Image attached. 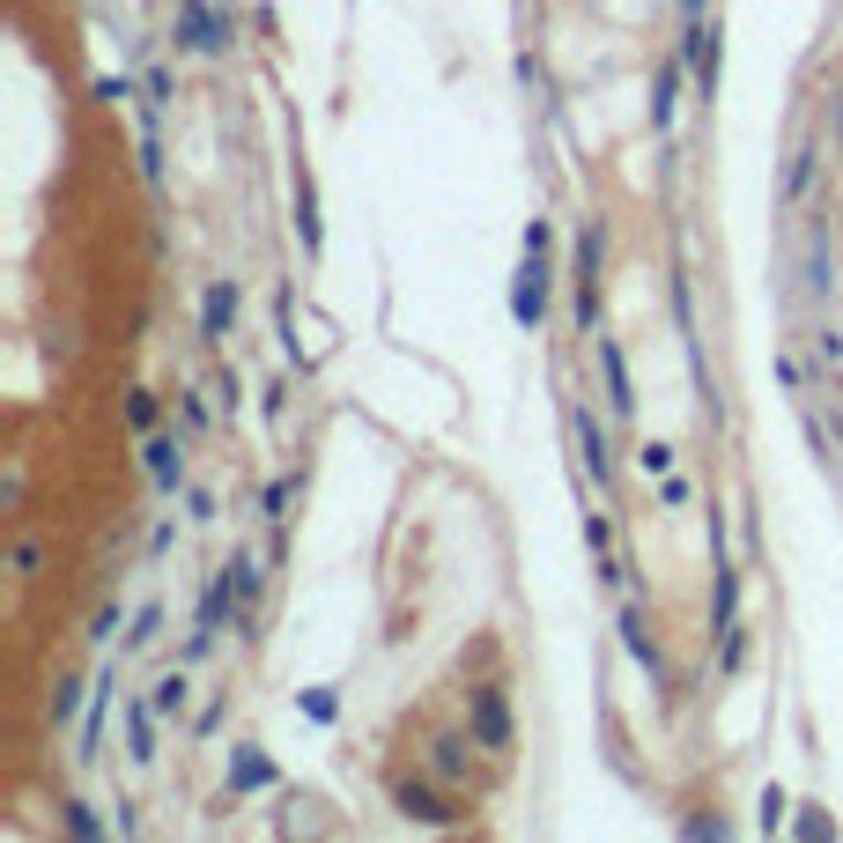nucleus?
<instances>
[{
	"label": "nucleus",
	"instance_id": "nucleus-5",
	"mask_svg": "<svg viewBox=\"0 0 843 843\" xmlns=\"http://www.w3.org/2000/svg\"><path fill=\"white\" fill-rule=\"evenodd\" d=\"M237 303H245V289L237 281H207V297H200V341L223 348L230 326H237Z\"/></svg>",
	"mask_w": 843,
	"mask_h": 843
},
{
	"label": "nucleus",
	"instance_id": "nucleus-9",
	"mask_svg": "<svg viewBox=\"0 0 843 843\" xmlns=\"http://www.w3.org/2000/svg\"><path fill=\"white\" fill-rule=\"evenodd\" d=\"M141 459H149V481L163 489V497H178V481H185V437H149L141 445Z\"/></svg>",
	"mask_w": 843,
	"mask_h": 843
},
{
	"label": "nucleus",
	"instance_id": "nucleus-6",
	"mask_svg": "<svg viewBox=\"0 0 843 843\" xmlns=\"http://www.w3.org/2000/svg\"><path fill=\"white\" fill-rule=\"evenodd\" d=\"M393 807H399L407 821H429V829H451V821H459V814L445 807V799L422 785V777H399V785H393Z\"/></svg>",
	"mask_w": 843,
	"mask_h": 843
},
{
	"label": "nucleus",
	"instance_id": "nucleus-12",
	"mask_svg": "<svg viewBox=\"0 0 843 843\" xmlns=\"http://www.w3.org/2000/svg\"><path fill=\"white\" fill-rule=\"evenodd\" d=\"M429 769H437L445 785H467V777H473V762H467V740H459V733H437V740H429Z\"/></svg>",
	"mask_w": 843,
	"mask_h": 843
},
{
	"label": "nucleus",
	"instance_id": "nucleus-3",
	"mask_svg": "<svg viewBox=\"0 0 843 843\" xmlns=\"http://www.w3.org/2000/svg\"><path fill=\"white\" fill-rule=\"evenodd\" d=\"M511 319H519L525 333H541V319H547V259L541 252H525L519 281H511Z\"/></svg>",
	"mask_w": 843,
	"mask_h": 843
},
{
	"label": "nucleus",
	"instance_id": "nucleus-32",
	"mask_svg": "<svg viewBox=\"0 0 843 843\" xmlns=\"http://www.w3.org/2000/svg\"><path fill=\"white\" fill-rule=\"evenodd\" d=\"M681 8H689V23H695V15H703V0H681Z\"/></svg>",
	"mask_w": 843,
	"mask_h": 843
},
{
	"label": "nucleus",
	"instance_id": "nucleus-28",
	"mask_svg": "<svg viewBox=\"0 0 843 843\" xmlns=\"http://www.w3.org/2000/svg\"><path fill=\"white\" fill-rule=\"evenodd\" d=\"M259 503H267V519L281 525V519H289V481H267V497H259Z\"/></svg>",
	"mask_w": 843,
	"mask_h": 843
},
{
	"label": "nucleus",
	"instance_id": "nucleus-17",
	"mask_svg": "<svg viewBox=\"0 0 843 843\" xmlns=\"http://www.w3.org/2000/svg\"><path fill=\"white\" fill-rule=\"evenodd\" d=\"M814 163H821V149H814V141H799L792 163H785V200H799L807 185H814Z\"/></svg>",
	"mask_w": 843,
	"mask_h": 843
},
{
	"label": "nucleus",
	"instance_id": "nucleus-13",
	"mask_svg": "<svg viewBox=\"0 0 843 843\" xmlns=\"http://www.w3.org/2000/svg\"><path fill=\"white\" fill-rule=\"evenodd\" d=\"M267 785H274V762L259 747H237L230 755V792H267Z\"/></svg>",
	"mask_w": 843,
	"mask_h": 843
},
{
	"label": "nucleus",
	"instance_id": "nucleus-23",
	"mask_svg": "<svg viewBox=\"0 0 843 843\" xmlns=\"http://www.w3.org/2000/svg\"><path fill=\"white\" fill-rule=\"evenodd\" d=\"M637 473H673V445L644 437V445H637Z\"/></svg>",
	"mask_w": 843,
	"mask_h": 843
},
{
	"label": "nucleus",
	"instance_id": "nucleus-22",
	"mask_svg": "<svg viewBox=\"0 0 843 843\" xmlns=\"http://www.w3.org/2000/svg\"><path fill=\"white\" fill-rule=\"evenodd\" d=\"M689 497H695L689 473H659V511H689Z\"/></svg>",
	"mask_w": 843,
	"mask_h": 843
},
{
	"label": "nucleus",
	"instance_id": "nucleus-8",
	"mask_svg": "<svg viewBox=\"0 0 843 843\" xmlns=\"http://www.w3.org/2000/svg\"><path fill=\"white\" fill-rule=\"evenodd\" d=\"M593 311H599V230L577 237V326L593 333Z\"/></svg>",
	"mask_w": 843,
	"mask_h": 843
},
{
	"label": "nucleus",
	"instance_id": "nucleus-20",
	"mask_svg": "<svg viewBox=\"0 0 843 843\" xmlns=\"http://www.w3.org/2000/svg\"><path fill=\"white\" fill-rule=\"evenodd\" d=\"M156 637H163V607H156V599H149V607L134 615V629H126V651H149Z\"/></svg>",
	"mask_w": 843,
	"mask_h": 843
},
{
	"label": "nucleus",
	"instance_id": "nucleus-27",
	"mask_svg": "<svg viewBox=\"0 0 843 843\" xmlns=\"http://www.w3.org/2000/svg\"><path fill=\"white\" fill-rule=\"evenodd\" d=\"M126 422H134V429H156V393H134V399H126Z\"/></svg>",
	"mask_w": 843,
	"mask_h": 843
},
{
	"label": "nucleus",
	"instance_id": "nucleus-24",
	"mask_svg": "<svg viewBox=\"0 0 843 843\" xmlns=\"http://www.w3.org/2000/svg\"><path fill=\"white\" fill-rule=\"evenodd\" d=\"M740 659H747V629H725L718 637V673H740Z\"/></svg>",
	"mask_w": 843,
	"mask_h": 843
},
{
	"label": "nucleus",
	"instance_id": "nucleus-1",
	"mask_svg": "<svg viewBox=\"0 0 843 843\" xmlns=\"http://www.w3.org/2000/svg\"><path fill=\"white\" fill-rule=\"evenodd\" d=\"M467 725H473V747H489V755H511V740H519L511 703H503L497 681H473L467 689Z\"/></svg>",
	"mask_w": 843,
	"mask_h": 843
},
{
	"label": "nucleus",
	"instance_id": "nucleus-2",
	"mask_svg": "<svg viewBox=\"0 0 843 843\" xmlns=\"http://www.w3.org/2000/svg\"><path fill=\"white\" fill-rule=\"evenodd\" d=\"M171 38H178V52H200V60H223L230 52V23L207 0H171Z\"/></svg>",
	"mask_w": 843,
	"mask_h": 843
},
{
	"label": "nucleus",
	"instance_id": "nucleus-30",
	"mask_svg": "<svg viewBox=\"0 0 843 843\" xmlns=\"http://www.w3.org/2000/svg\"><path fill=\"white\" fill-rule=\"evenodd\" d=\"M185 519L207 525V519H215V497H207V489H193V497H185Z\"/></svg>",
	"mask_w": 843,
	"mask_h": 843
},
{
	"label": "nucleus",
	"instance_id": "nucleus-18",
	"mask_svg": "<svg viewBox=\"0 0 843 843\" xmlns=\"http://www.w3.org/2000/svg\"><path fill=\"white\" fill-rule=\"evenodd\" d=\"M681 67H689V60H673L666 75H659V89H651V126H659V134L673 126V89H681Z\"/></svg>",
	"mask_w": 843,
	"mask_h": 843
},
{
	"label": "nucleus",
	"instance_id": "nucleus-29",
	"mask_svg": "<svg viewBox=\"0 0 843 843\" xmlns=\"http://www.w3.org/2000/svg\"><path fill=\"white\" fill-rule=\"evenodd\" d=\"M303 718H333V689H311V695H303Z\"/></svg>",
	"mask_w": 843,
	"mask_h": 843
},
{
	"label": "nucleus",
	"instance_id": "nucleus-15",
	"mask_svg": "<svg viewBox=\"0 0 843 843\" xmlns=\"http://www.w3.org/2000/svg\"><path fill=\"white\" fill-rule=\"evenodd\" d=\"M185 695H193V681H185V659H178L171 673H156L149 703H156V711H163V718H185Z\"/></svg>",
	"mask_w": 843,
	"mask_h": 843
},
{
	"label": "nucleus",
	"instance_id": "nucleus-14",
	"mask_svg": "<svg viewBox=\"0 0 843 843\" xmlns=\"http://www.w3.org/2000/svg\"><path fill=\"white\" fill-rule=\"evenodd\" d=\"M615 629H621V651H629V659H637V666H644L651 681H659V644L644 637V615H637V607H621V621H615Z\"/></svg>",
	"mask_w": 843,
	"mask_h": 843
},
{
	"label": "nucleus",
	"instance_id": "nucleus-26",
	"mask_svg": "<svg viewBox=\"0 0 843 843\" xmlns=\"http://www.w3.org/2000/svg\"><path fill=\"white\" fill-rule=\"evenodd\" d=\"M15 570H23V577L45 570V541H15Z\"/></svg>",
	"mask_w": 843,
	"mask_h": 843
},
{
	"label": "nucleus",
	"instance_id": "nucleus-21",
	"mask_svg": "<svg viewBox=\"0 0 843 843\" xmlns=\"http://www.w3.org/2000/svg\"><path fill=\"white\" fill-rule=\"evenodd\" d=\"M163 104H171V75L149 67V75H141V119H163Z\"/></svg>",
	"mask_w": 843,
	"mask_h": 843
},
{
	"label": "nucleus",
	"instance_id": "nucleus-31",
	"mask_svg": "<svg viewBox=\"0 0 843 843\" xmlns=\"http://www.w3.org/2000/svg\"><path fill=\"white\" fill-rule=\"evenodd\" d=\"M119 97H134V82H126V75H104L97 82V104H119Z\"/></svg>",
	"mask_w": 843,
	"mask_h": 843
},
{
	"label": "nucleus",
	"instance_id": "nucleus-19",
	"mask_svg": "<svg viewBox=\"0 0 843 843\" xmlns=\"http://www.w3.org/2000/svg\"><path fill=\"white\" fill-rule=\"evenodd\" d=\"M60 821H67V836H104V821L89 799H60Z\"/></svg>",
	"mask_w": 843,
	"mask_h": 843
},
{
	"label": "nucleus",
	"instance_id": "nucleus-25",
	"mask_svg": "<svg viewBox=\"0 0 843 843\" xmlns=\"http://www.w3.org/2000/svg\"><path fill=\"white\" fill-rule=\"evenodd\" d=\"M82 711V681H60V689H52V725H67Z\"/></svg>",
	"mask_w": 843,
	"mask_h": 843
},
{
	"label": "nucleus",
	"instance_id": "nucleus-4",
	"mask_svg": "<svg viewBox=\"0 0 843 843\" xmlns=\"http://www.w3.org/2000/svg\"><path fill=\"white\" fill-rule=\"evenodd\" d=\"M593 355H599V377H607V415L629 422V415H637V385H629V355H621V341H607V333H599Z\"/></svg>",
	"mask_w": 843,
	"mask_h": 843
},
{
	"label": "nucleus",
	"instance_id": "nucleus-16",
	"mask_svg": "<svg viewBox=\"0 0 843 843\" xmlns=\"http://www.w3.org/2000/svg\"><path fill=\"white\" fill-rule=\"evenodd\" d=\"M297 230H303V252H319V185H311V171H297Z\"/></svg>",
	"mask_w": 843,
	"mask_h": 843
},
{
	"label": "nucleus",
	"instance_id": "nucleus-11",
	"mask_svg": "<svg viewBox=\"0 0 843 843\" xmlns=\"http://www.w3.org/2000/svg\"><path fill=\"white\" fill-rule=\"evenodd\" d=\"M111 689H119V666H104L97 673V703H89V725H82V747H75V762H97V755H104V703H111Z\"/></svg>",
	"mask_w": 843,
	"mask_h": 843
},
{
	"label": "nucleus",
	"instance_id": "nucleus-7",
	"mask_svg": "<svg viewBox=\"0 0 843 843\" xmlns=\"http://www.w3.org/2000/svg\"><path fill=\"white\" fill-rule=\"evenodd\" d=\"M570 422H577V445H585V467H593V481H607V473H615V451H607V422L593 415V399H577Z\"/></svg>",
	"mask_w": 843,
	"mask_h": 843
},
{
	"label": "nucleus",
	"instance_id": "nucleus-10",
	"mask_svg": "<svg viewBox=\"0 0 843 843\" xmlns=\"http://www.w3.org/2000/svg\"><path fill=\"white\" fill-rule=\"evenodd\" d=\"M156 718H163L156 703H126V762L134 769H149L156 755H163V747H156Z\"/></svg>",
	"mask_w": 843,
	"mask_h": 843
}]
</instances>
